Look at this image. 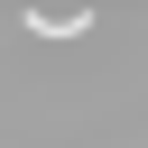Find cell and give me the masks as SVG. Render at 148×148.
<instances>
[{
	"label": "cell",
	"instance_id": "obj_1",
	"mask_svg": "<svg viewBox=\"0 0 148 148\" xmlns=\"http://www.w3.org/2000/svg\"><path fill=\"white\" fill-rule=\"evenodd\" d=\"M18 28H28V37H83V28H92V18H83V9H74V18H56V9H28V18H18Z\"/></svg>",
	"mask_w": 148,
	"mask_h": 148
}]
</instances>
